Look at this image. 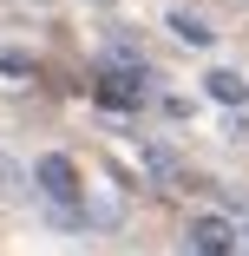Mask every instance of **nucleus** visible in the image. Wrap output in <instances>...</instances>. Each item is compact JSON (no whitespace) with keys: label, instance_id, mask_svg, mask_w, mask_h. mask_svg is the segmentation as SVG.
Masks as SVG:
<instances>
[{"label":"nucleus","instance_id":"obj_1","mask_svg":"<svg viewBox=\"0 0 249 256\" xmlns=\"http://www.w3.org/2000/svg\"><path fill=\"white\" fill-rule=\"evenodd\" d=\"M33 184L53 197V210H72V204H79V171H72V158H59V151L33 164Z\"/></svg>","mask_w":249,"mask_h":256},{"label":"nucleus","instance_id":"obj_2","mask_svg":"<svg viewBox=\"0 0 249 256\" xmlns=\"http://www.w3.org/2000/svg\"><path fill=\"white\" fill-rule=\"evenodd\" d=\"M138 92H144V72H118V66H105V72H98V106H105L112 118L138 112Z\"/></svg>","mask_w":249,"mask_h":256},{"label":"nucleus","instance_id":"obj_3","mask_svg":"<svg viewBox=\"0 0 249 256\" xmlns=\"http://www.w3.org/2000/svg\"><path fill=\"white\" fill-rule=\"evenodd\" d=\"M190 250L197 256H236V224L230 217H197L190 224Z\"/></svg>","mask_w":249,"mask_h":256},{"label":"nucleus","instance_id":"obj_4","mask_svg":"<svg viewBox=\"0 0 249 256\" xmlns=\"http://www.w3.org/2000/svg\"><path fill=\"white\" fill-rule=\"evenodd\" d=\"M210 98H217V106H243V98H249V86H243L236 72H210Z\"/></svg>","mask_w":249,"mask_h":256},{"label":"nucleus","instance_id":"obj_5","mask_svg":"<svg viewBox=\"0 0 249 256\" xmlns=\"http://www.w3.org/2000/svg\"><path fill=\"white\" fill-rule=\"evenodd\" d=\"M171 33L190 40V46H210V26H204V20H190V14H171Z\"/></svg>","mask_w":249,"mask_h":256},{"label":"nucleus","instance_id":"obj_6","mask_svg":"<svg viewBox=\"0 0 249 256\" xmlns=\"http://www.w3.org/2000/svg\"><path fill=\"white\" fill-rule=\"evenodd\" d=\"M0 72H13V79H26V72H33V60L20 53V46H0Z\"/></svg>","mask_w":249,"mask_h":256},{"label":"nucleus","instance_id":"obj_7","mask_svg":"<svg viewBox=\"0 0 249 256\" xmlns=\"http://www.w3.org/2000/svg\"><path fill=\"white\" fill-rule=\"evenodd\" d=\"M236 256H249V217H243V230H236Z\"/></svg>","mask_w":249,"mask_h":256},{"label":"nucleus","instance_id":"obj_8","mask_svg":"<svg viewBox=\"0 0 249 256\" xmlns=\"http://www.w3.org/2000/svg\"><path fill=\"white\" fill-rule=\"evenodd\" d=\"M236 7H249V0H236Z\"/></svg>","mask_w":249,"mask_h":256}]
</instances>
